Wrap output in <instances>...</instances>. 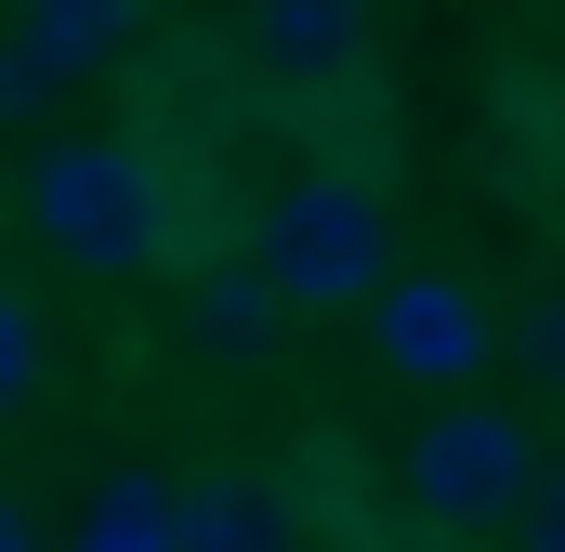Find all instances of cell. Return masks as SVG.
<instances>
[{"mask_svg":"<svg viewBox=\"0 0 565 552\" xmlns=\"http://www.w3.org/2000/svg\"><path fill=\"white\" fill-rule=\"evenodd\" d=\"M66 552H184V487L171 474H106Z\"/></svg>","mask_w":565,"mask_h":552,"instance_id":"ba28073f","label":"cell"},{"mask_svg":"<svg viewBox=\"0 0 565 552\" xmlns=\"http://www.w3.org/2000/svg\"><path fill=\"white\" fill-rule=\"evenodd\" d=\"M26 395H40V316H26V302L0 289V421L26 408Z\"/></svg>","mask_w":565,"mask_h":552,"instance_id":"30bf717a","label":"cell"},{"mask_svg":"<svg viewBox=\"0 0 565 552\" xmlns=\"http://www.w3.org/2000/svg\"><path fill=\"white\" fill-rule=\"evenodd\" d=\"M237 40H250L264 79L316 93V79H342L369 53V0H237Z\"/></svg>","mask_w":565,"mask_h":552,"instance_id":"277c9868","label":"cell"},{"mask_svg":"<svg viewBox=\"0 0 565 552\" xmlns=\"http://www.w3.org/2000/svg\"><path fill=\"white\" fill-rule=\"evenodd\" d=\"M0 26H13V40L53 66V79H93V66H119V53H132L145 0H13Z\"/></svg>","mask_w":565,"mask_h":552,"instance_id":"8992f818","label":"cell"},{"mask_svg":"<svg viewBox=\"0 0 565 552\" xmlns=\"http://www.w3.org/2000/svg\"><path fill=\"white\" fill-rule=\"evenodd\" d=\"M289 316H302V302L277 289V264H264V251H224V264L198 276V329H211L224 355H264Z\"/></svg>","mask_w":565,"mask_h":552,"instance_id":"52a82bcc","label":"cell"},{"mask_svg":"<svg viewBox=\"0 0 565 552\" xmlns=\"http://www.w3.org/2000/svg\"><path fill=\"white\" fill-rule=\"evenodd\" d=\"M184 552H289V500L250 474H198L184 487Z\"/></svg>","mask_w":565,"mask_h":552,"instance_id":"9c48e42d","label":"cell"},{"mask_svg":"<svg viewBox=\"0 0 565 552\" xmlns=\"http://www.w3.org/2000/svg\"><path fill=\"white\" fill-rule=\"evenodd\" d=\"M369 329H382V355H395L408 382H473V369H487V316H473L447 276L382 289V316H369Z\"/></svg>","mask_w":565,"mask_h":552,"instance_id":"5b68a950","label":"cell"},{"mask_svg":"<svg viewBox=\"0 0 565 552\" xmlns=\"http://www.w3.org/2000/svg\"><path fill=\"white\" fill-rule=\"evenodd\" d=\"M277 289L302 316H329V302H382V198L355 184V171H302L264 198V237H250Z\"/></svg>","mask_w":565,"mask_h":552,"instance_id":"7a4b0ae2","label":"cell"},{"mask_svg":"<svg viewBox=\"0 0 565 552\" xmlns=\"http://www.w3.org/2000/svg\"><path fill=\"white\" fill-rule=\"evenodd\" d=\"M26 224L40 251H66L79 276H132L158 237H171V184L132 132H66L26 158Z\"/></svg>","mask_w":565,"mask_h":552,"instance_id":"6da1fadb","label":"cell"},{"mask_svg":"<svg viewBox=\"0 0 565 552\" xmlns=\"http://www.w3.org/2000/svg\"><path fill=\"white\" fill-rule=\"evenodd\" d=\"M0 552H40V527H26V500H0Z\"/></svg>","mask_w":565,"mask_h":552,"instance_id":"5bb4252c","label":"cell"},{"mask_svg":"<svg viewBox=\"0 0 565 552\" xmlns=\"http://www.w3.org/2000/svg\"><path fill=\"white\" fill-rule=\"evenodd\" d=\"M526 342H540V369L565 382V302H540V329H526Z\"/></svg>","mask_w":565,"mask_h":552,"instance_id":"4fadbf2b","label":"cell"},{"mask_svg":"<svg viewBox=\"0 0 565 552\" xmlns=\"http://www.w3.org/2000/svg\"><path fill=\"white\" fill-rule=\"evenodd\" d=\"M526 474H540V460H526V421H513V408H473V395H460V408H434L422 434H408V500H422L434 527L513 513Z\"/></svg>","mask_w":565,"mask_h":552,"instance_id":"3957f363","label":"cell"},{"mask_svg":"<svg viewBox=\"0 0 565 552\" xmlns=\"http://www.w3.org/2000/svg\"><path fill=\"white\" fill-rule=\"evenodd\" d=\"M40 93H53V66H40L13 26H0V132H13V119H40Z\"/></svg>","mask_w":565,"mask_h":552,"instance_id":"8fae6325","label":"cell"},{"mask_svg":"<svg viewBox=\"0 0 565 552\" xmlns=\"http://www.w3.org/2000/svg\"><path fill=\"white\" fill-rule=\"evenodd\" d=\"M513 513H526V552H565V474H526Z\"/></svg>","mask_w":565,"mask_h":552,"instance_id":"7c38bea8","label":"cell"}]
</instances>
